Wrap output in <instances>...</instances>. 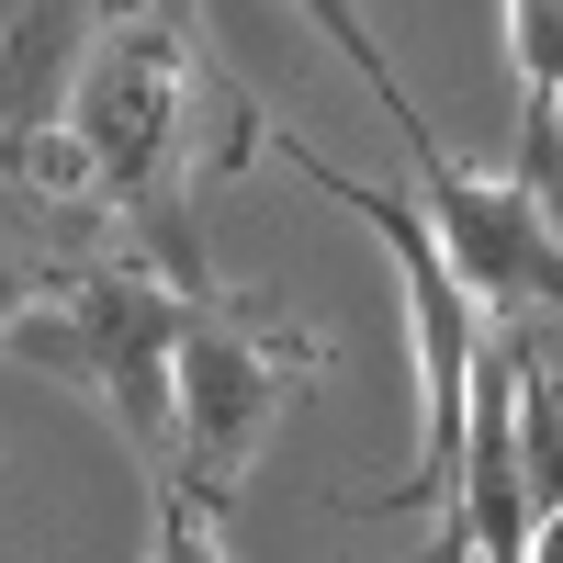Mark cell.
<instances>
[{
  "mask_svg": "<svg viewBox=\"0 0 563 563\" xmlns=\"http://www.w3.org/2000/svg\"><path fill=\"white\" fill-rule=\"evenodd\" d=\"M192 305L203 294H180L158 260L102 249V260L45 282V305L0 350L34 361V372H68L79 395H102L124 451L147 462V474H169V451H180V327H192Z\"/></svg>",
  "mask_w": 563,
  "mask_h": 563,
  "instance_id": "6da1fadb",
  "label": "cell"
},
{
  "mask_svg": "<svg viewBox=\"0 0 563 563\" xmlns=\"http://www.w3.org/2000/svg\"><path fill=\"white\" fill-rule=\"evenodd\" d=\"M271 158H294L327 203H350L372 238H384V260H395V282H406V327H417V395H429V440H417V474L395 485V496H350L361 519L372 507H451V474H462V417H474V361H485V305L462 294V271L440 260V238H429V214H417L406 192H384V180H350V169H327V158H305L294 135H260Z\"/></svg>",
  "mask_w": 563,
  "mask_h": 563,
  "instance_id": "7a4b0ae2",
  "label": "cell"
},
{
  "mask_svg": "<svg viewBox=\"0 0 563 563\" xmlns=\"http://www.w3.org/2000/svg\"><path fill=\"white\" fill-rule=\"evenodd\" d=\"M316 372H327V339L260 316V294H203L192 305V327H180V451H169V485L192 496L203 519L238 507L260 440L282 429V406H294Z\"/></svg>",
  "mask_w": 563,
  "mask_h": 563,
  "instance_id": "3957f363",
  "label": "cell"
},
{
  "mask_svg": "<svg viewBox=\"0 0 563 563\" xmlns=\"http://www.w3.org/2000/svg\"><path fill=\"white\" fill-rule=\"evenodd\" d=\"M417 214H429L440 260L462 271V294L485 316H519V305H563V225H552V192L541 180H474V169H440L417 180Z\"/></svg>",
  "mask_w": 563,
  "mask_h": 563,
  "instance_id": "277c9868",
  "label": "cell"
},
{
  "mask_svg": "<svg viewBox=\"0 0 563 563\" xmlns=\"http://www.w3.org/2000/svg\"><path fill=\"white\" fill-rule=\"evenodd\" d=\"M294 12H316V34L339 45V68L384 102V124L406 135V158H417V180H440L451 169V147H440V124H417V102H406V79H395V57L372 45V23H361V0H294Z\"/></svg>",
  "mask_w": 563,
  "mask_h": 563,
  "instance_id": "5b68a950",
  "label": "cell"
},
{
  "mask_svg": "<svg viewBox=\"0 0 563 563\" xmlns=\"http://www.w3.org/2000/svg\"><path fill=\"white\" fill-rule=\"evenodd\" d=\"M519 462H530V507L552 519L563 507V372H552V350H530V372H519Z\"/></svg>",
  "mask_w": 563,
  "mask_h": 563,
  "instance_id": "8992f818",
  "label": "cell"
},
{
  "mask_svg": "<svg viewBox=\"0 0 563 563\" xmlns=\"http://www.w3.org/2000/svg\"><path fill=\"white\" fill-rule=\"evenodd\" d=\"M507 34H519V124H563V0H507Z\"/></svg>",
  "mask_w": 563,
  "mask_h": 563,
  "instance_id": "52a82bcc",
  "label": "cell"
},
{
  "mask_svg": "<svg viewBox=\"0 0 563 563\" xmlns=\"http://www.w3.org/2000/svg\"><path fill=\"white\" fill-rule=\"evenodd\" d=\"M45 282H57V260H45V249L23 238V214L0 203V339H12V327L45 305Z\"/></svg>",
  "mask_w": 563,
  "mask_h": 563,
  "instance_id": "ba28073f",
  "label": "cell"
},
{
  "mask_svg": "<svg viewBox=\"0 0 563 563\" xmlns=\"http://www.w3.org/2000/svg\"><path fill=\"white\" fill-rule=\"evenodd\" d=\"M530 563H563V507L541 519V541H530Z\"/></svg>",
  "mask_w": 563,
  "mask_h": 563,
  "instance_id": "9c48e42d",
  "label": "cell"
}]
</instances>
